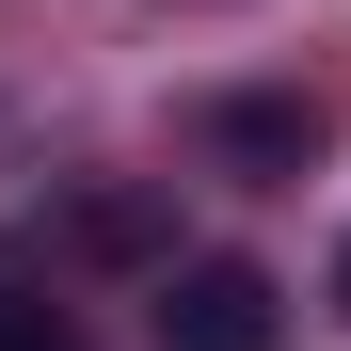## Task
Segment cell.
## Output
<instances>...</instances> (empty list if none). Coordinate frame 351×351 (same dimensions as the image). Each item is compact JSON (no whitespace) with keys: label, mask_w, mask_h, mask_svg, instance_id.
<instances>
[{"label":"cell","mask_w":351,"mask_h":351,"mask_svg":"<svg viewBox=\"0 0 351 351\" xmlns=\"http://www.w3.org/2000/svg\"><path fill=\"white\" fill-rule=\"evenodd\" d=\"M287 335V287L256 256H192V271H160V351H271Z\"/></svg>","instance_id":"obj_1"},{"label":"cell","mask_w":351,"mask_h":351,"mask_svg":"<svg viewBox=\"0 0 351 351\" xmlns=\"http://www.w3.org/2000/svg\"><path fill=\"white\" fill-rule=\"evenodd\" d=\"M192 160H223V176H304V160H319V96H192Z\"/></svg>","instance_id":"obj_2"},{"label":"cell","mask_w":351,"mask_h":351,"mask_svg":"<svg viewBox=\"0 0 351 351\" xmlns=\"http://www.w3.org/2000/svg\"><path fill=\"white\" fill-rule=\"evenodd\" d=\"M0 351H80V319H64V287L0 271Z\"/></svg>","instance_id":"obj_3"},{"label":"cell","mask_w":351,"mask_h":351,"mask_svg":"<svg viewBox=\"0 0 351 351\" xmlns=\"http://www.w3.org/2000/svg\"><path fill=\"white\" fill-rule=\"evenodd\" d=\"M80 256H160V208H144V192H96V208H80Z\"/></svg>","instance_id":"obj_4"},{"label":"cell","mask_w":351,"mask_h":351,"mask_svg":"<svg viewBox=\"0 0 351 351\" xmlns=\"http://www.w3.org/2000/svg\"><path fill=\"white\" fill-rule=\"evenodd\" d=\"M335 319H351V256H335Z\"/></svg>","instance_id":"obj_5"}]
</instances>
